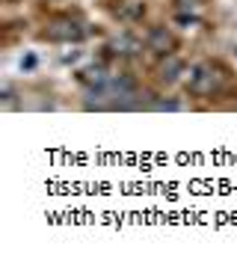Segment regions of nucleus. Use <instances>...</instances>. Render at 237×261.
<instances>
[{
	"instance_id": "nucleus-1",
	"label": "nucleus",
	"mask_w": 237,
	"mask_h": 261,
	"mask_svg": "<svg viewBox=\"0 0 237 261\" xmlns=\"http://www.w3.org/2000/svg\"><path fill=\"white\" fill-rule=\"evenodd\" d=\"M222 81H225V74L214 63H199L190 71V92L193 95H214V92H220Z\"/></svg>"
},
{
	"instance_id": "nucleus-2",
	"label": "nucleus",
	"mask_w": 237,
	"mask_h": 261,
	"mask_svg": "<svg viewBox=\"0 0 237 261\" xmlns=\"http://www.w3.org/2000/svg\"><path fill=\"white\" fill-rule=\"evenodd\" d=\"M47 39H54V42H80L83 39V30H80L77 21H71V18H54L50 24H47Z\"/></svg>"
},
{
	"instance_id": "nucleus-3",
	"label": "nucleus",
	"mask_w": 237,
	"mask_h": 261,
	"mask_svg": "<svg viewBox=\"0 0 237 261\" xmlns=\"http://www.w3.org/2000/svg\"><path fill=\"white\" fill-rule=\"evenodd\" d=\"M145 48L154 50L157 57H166V54H172L178 48V42H175V36L169 33V27H151L148 36H145Z\"/></svg>"
},
{
	"instance_id": "nucleus-4",
	"label": "nucleus",
	"mask_w": 237,
	"mask_h": 261,
	"mask_svg": "<svg viewBox=\"0 0 237 261\" xmlns=\"http://www.w3.org/2000/svg\"><path fill=\"white\" fill-rule=\"evenodd\" d=\"M181 71H184V63H181L175 54H166L163 63H160V68H157V77L163 83H175L178 77H181Z\"/></svg>"
},
{
	"instance_id": "nucleus-5",
	"label": "nucleus",
	"mask_w": 237,
	"mask_h": 261,
	"mask_svg": "<svg viewBox=\"0 0 237 261\" xmlns=\"http://www.w3.org/2000/svg\"><path fill=\"white\" fill-rule=\"evenodd\" d=\"M140 42L134 39V36H127V33H122L119 39H113V45H110V50L116 54V57H134V54H140Z\"/></svg>"
},
{
	"instance_id": "nucleus-6",
	"label": "nucleus",
	"mask_w": 237,
	"mask_h": 261,
	"mask_svg": "<svg viewBox=\"0 0 237 261\" xmlns=\"http://www.w3.org/2000/svg\"><path fill=\"white\" fill-rule=\"evenodd\" d=\"M80 81L89 83V86H95V89H104V86H107V74H104L101 65H89V68L80 71Z\"/></svg>"
},
{
	"instance_id": "nucleus-7",
	"label": "nucleus",
	"mask_w": 237,
	"mask_h": 261,
	"mask_svg": "<svg viewBox=\"0 0 237 261\" xmlns=\"http://www.w3.org/2000/svg\"><path fill=\"white\" fill-rule=\"evenodd\" d=\"M151 110H181V104L178 101H154Z\"/></svg>"
},
{
	"instance_id": "nucleus-8",
	"label": "nucleus",
	"mask_w": 237,
	"mask_h": 261,
	"mask_svg": "<svg viewBox=\"0 0 237 261\" xmlns=\"http://www.w3.org/2000/svg\"><path fill=\"white\" fill-rule=\"evenodd\" d=\"M21 68H24V71H33V68H36V57H33V54H27V57L21 60Z\"/></svg>"
},
{
	"instance_id": "nucleus-9",
	"label": "nucleus",
	"mask_w": 237,
	"mask_h": 261,
	"mask_svg": "<svg viewBox=\"0 0 237 261\" xmlns=\"http://www.w3.org/2000/svg\"><path fill=\"white\" fill-rule=\"evenodd\" d=\"M77 57H80V50H65V54H63V63H74Z\"/></svg>"
},
{
	"instance_id": "nucleus-10",
	"label": "nucleus",
	"mask_w": 237,
	"mask_h": 261,
	"mask_svg": "<svg viewBox=\"0 0 237 261\" xmlns=\"http://www.w3.org/2000/svg\"><path fill=\"white\" fill-rule=\"evenodd\" d=\"M3 104L12 107V89H9V86H3Z\"/></svg>"
},
{
	"instance_id": "nucleus-11",
	"label": "nucleus",
	"mask_w": 237,
	"mask_h": 261,
	"mask_svg": "<svg viewBox=\"0 0 237 261\" xmlns=\"http://www.w3.org/2000/svg\"><path fill=\"white\" fill-rule=\"evenodd\" d=\"M175 3H178V6H181V9H193V6H196V3H199V0H175Z\"/></svg>"
},
{
	"instance_id": "nucleus-12",
	"label": "nucleus",
	"mask_w": 237,
	"mask_h": 261,
	"mask_svg": "<svg viewBox=\"0 0 237 261\" xmlns=\"http://www.w3.org/2000/svg\"><path fill=\"white\" fill-rule=\"evenodd\" d=\"M178 24H196V18L193 15H178Z\"/></svg>"
}]
</instances>
